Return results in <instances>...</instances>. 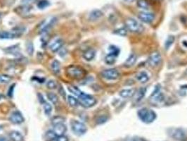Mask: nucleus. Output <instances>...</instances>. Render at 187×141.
Wrapping results in <instances>:
<instances>
[{
	"instance_id": "nucleus-1",
	"label": "nucleus",
	"mask_w": 187,
	"mask_h": 141,
	"mask_svg": "<svg viewBox=\"0 0 187 141\" xmlns=\"http://www.w3.org/2000/svg\"><path fill=\"white\" fill-rule=\"evenodd\" d=\"M66 73L69 78L76 80L83 79L87 74L86 70L80 66L70 65L66 68Z\"/></svg>"
},
{
	"instance_id": "nucleus-2",
	"label": "nucleus",
	"mask_w": 187,
	"mask_h": 141,
	"mask_svg": "<svg viewBox=\"0 0 187 141\" xmlns=\"http://www.w3.org/2000/svg\"><path fill=\"white\" fill-rule=\"evenodd\" d=\"M139 118L145 123H151L156 119V114L153 110L148 108H142L137 112Z\"/></svg>"
},
{
	"instance_id": "nucleus-3",
	"label": "nucleus",
	"mask_w": 187,
	"mask_h": 141,
	"mask_svg": "<svg viewBox=\"0 0 187 141\" xmlns=\"http://www.w3.org/2000/svg\"><path fill=\"white\" fill-rule=\"evenodd\" d=\"M125 28L131 33H140L144 30V28L141 23L133 18H128L125 21Z\"/></svg>"
},
{
	"instance_id": "nucleus-4",
	"label": "nucleus",
	"mask_w": 187,
	"mask_h": 141,
	"mask_svg": "<svg viewBox=\"0 0 187 141\" xmlns=\"http://www.w3.org/2000/svg\"><path fill=\"white\" fill-rule=\"evenodd\" d=\"M79 104L85 108H89L94 106L96 103V99L93 96L82 92L78 96Z\"/></svg>"
},
{
	"instance_id": "nucleus-5",
	"label": "nucleus",
	"mask_w": 187,
	"mask_h": 141,
	"mask_svg": "<svg viewBox=\"0 0 187 141\" xmlns=\"http://www.w3.org/2000/svg\"><path fill=\"white\" fill-rule=\"evenodd\" d=\"M71 126L72 132L76 136H83V135L86 133L87 131V128L85 124H84L83 123L80 121H76V120H73V121H71Z\"/></svg>"
},
{
	"instance_id": "nucleus-6",
	"label": "nucleus",
	"mask_w": 187,
	"mask_h": 141,
	"mask_svg": "<svg viewBox=\"0 0 187 141\" xmlns=\"http://www.w3.org/2000/svg\"><path fill=\"white\" fill-rule=\"evenodd\" d=\"M169 136L177 140L182 141L186 139V134L182 128H171L168 130Z\"/></svg>"
},
{
	"instance_id": "nucleus-7",
	"label": "nucleus",
	"mask_w": 187,
	"mask_h": 141,
	"mask_svg": "<svg viewBox=\"0 0 187 141\" xmlns=\"http://www.w3.org/2000/svg\"><path fill=\"white\" fill-rule=\"evenodd\" d=\"M101 76L106 80L115 81L120 78V73L115 69H109L103 70L101 73Z\"/></svg>"
},
{
	"instance_id": "nucleus-8",
	"label": "nucleus",
	"mask_w": 187,
	"mask_h": 141,
	"mask_svg": "<svg viewBox=\"0 0 187 141\" xmlns=\"http://www.w3.org/2000/svg\"><path fill=\"white\" fill-rule=\"evenodd\" d=\"M161 55L158 52H153L148 58V63L151 67H156L159 66L161 63Z\"/></svg>"
},
{
	"instance_id": "nucleus-9",
	"label": "nucleus",
	"mask_w": 187,
	"mask_h": 141,
	"mask_svg": "<svg viewBox=\"0 0 187 141\" xmlns=\"http://www.w3.org/2000/svg\"><path fill=\"white\" fill-rule=\"evenodd\" d=\"M139 19L145 23H151L155 20V14L149 11H142L138 14Z\"/></svg>"
},
{
	"instance_id": "nucleus-10",
	"label": "nucleus",
	"mask_w": 187,
	"mask_h": 141,
	"mask_svg": "<svg viewBox=\"0 0 187 141\" xmlns=\"http://www.w3.org/2000/svg\"><path fill=\"white\" fill-rule=\"evenodd\" d=\"M23 33L20 30H16V31H2L0 32V39H13L19 37Z\"/></svg>"
},
{
	"instance_id": "nucleus-11",
	"label": "nucleus",
	"mask_w": 187,
	"mask_h": 141,
	"mask_svg": "<svg viewBox=\"0 0 187 141\" xmlns=\"http://www.w3.org/2000/svg\"><path fill=\"white\" fill-rule=\"evenodd\" d=\"M9 121L13 124H20L24 121V118L19 111H13L9 116Z\"/></svg>"
},
{
	"instance_id": "nucleus-12",
	"label": "nucleus",
	"mask_w": 187,
	"mask_h": 141,
	"mask_svg": "<svg viewBox=\"0 0 187 141\" xmlns=\"http://www.w3.org/2000/svg\"><path fill=\"white\" fill-rule=\"evenodd\" d=\"M151 98L154 102H161L162 101L164 100V96L163 95L159 85H158L156 88H155L153 93L151 94Z\"/></svg>"
},
{
	"instance_id": "nucleus-13",
	"label": "nucleus",
	"mask_w": 187,
	"mask_h": 141,
	"mask_svg": "<svg viewBox=\"0 0 187 141\" xmlns=\"http://www.w3.org/2000/svg\"><path fill=\"white\" fill-rule=\"evenodd\" d=\"M66 131H67L66 126L63 123H57V124L54 125V128H53V130H52V132H53L54 134L56 136H64V134L66 133Z\"/></svg>"
},
{
	"instance_id": "nucleus-14",
	"label": "nucleus",
	"mask_w": 187,
	"mask_h": 141,
	"mask_svg": "<svg viewBox=\"0 0 187 141\" xmlns=\"http://www.w3.org/2000/svg\"><path fill=\"white\" fill-rule=\"evenodd\" d=\"M63 45V40H61V38H57V39L55 40L54 42H52L50 46H49V48H50L51 51L52 52H56L59 50V49L62 48Z\"/></svg>"
},
{
	"instance_id": "nucleus-15",
	"label": "nucleus",
	"mask_w": 187,
	"mask_h": 141,
	"mask_svg": "<svg viewBox=\"0 0 187 141\" xmlns=\"http://www.w3.org/2000/svg\"><path fill=\"white\" fill-rule=\"evenodd\" d=\"M136 79L139 82L142 83H145L148 82L149 80V76H148V73L145 71H140L136 73Z\"/></svg>"
},
{
	"instance_id": "nucleus-16",
	"label": "nucleus",
	"mask_w": 187,
	"mask_h": 141,
	"mask_svg": "<svg viewBox=\"0 0 187 141\" xmlns=\"http://www.w3.org/2000/svg\"><path fill=\"white\" fill-rule=\"evenodd\" d=\"M104 16L103 12L101 10L99 9H95L93 10L91 13L89 14V19L92 21H95V20H97L99 19Z\"/></svg>"
},
{
	"instance_id": "nucleus-17",
	"label": "nucleus",
	"mask_w": 187,
	"mask_h": 141,
	"mask_svg": "<svg viewBox=\"0 0 187 141\" xmlns=\"http://www.w3.org/2000/svg\"><path fill=\"white\" fill-rule=\"evenodd\" d=\"M134 93H135V90L133 88H130V89H124L120 91L119 95L123 98H129L134 96Z\"/></svg>"
},
{
	"instance_id": "nucleus-18",
	"label": "nucleus",
	"mask_w": 187,
	"mask_h": 141,
	"mask_svg": "<svg viewBox=\"0 0 187 141\" xmlns=\"http://www.w3.org/2000/svg\"><path fill=\"white\" fill-rule=\"evenodd\" d=\"M95 55H96V52L94 49H89L83 53V58L84 59L87 61H89L94 59Z\"/></svg>"
},
{
	"instance_id": "nucleus-19",
	"label": "nucleus",
	"mask_w": 187,
	"mask_h": 141,
	"mask_svg": "<svg viewBox=\"0 0 187 141\" xmlns=\"http://www.w3.org/2000/svg\"><path fill=\"white\" fill-rule=\"evenodd\" d=\"M9 138L12 141H23L24 140V138H23V135L19 131H13L10 132L9 133Z\"/></svg>"
},
{
	"instance_id": "nucleus-20",
	"label": "nucleus",
	"mask_w": 187,
	"mask_h": 141,
	"mask_svg": "<svg viewBox=\"0 0 187 141\" xmlns=\"http://www.w3.org/2000/svg\"><path fill=\"white\" fill-rule=\"evenodd\" d=\"M136 56L134 54H131L129 56V57H128L127 60L125 61V62L124 63V66L127 67V68H130V67H131L134 64L136 63Z\"/></svg>"
},
{
	"instance_id": "nucleus-21",
	"label": "nucleus",
	"mask_w": 187,
	"mask_h": 141,
	"mask_svg": "<svg viewBox=\"0 0 187 141\" xmlns=\"http://www.w3.org/2000/svg\"><path fill=\"white\" fill-rule=\"evenodd\" d=\"M51 68L52 71H53L55 74H58L61 70V64L59 61L58 60H54L51 64Z\"/></svg>"
},
{
	"instance_id": "nucleus-22",
	"label": "nucleus",
	"mask_w": 187,
	"mask_h": 141,
	"mask_svg": "<svg viewBox=\"0 0 187 141\" xmlns=\"http://www.w3.org/2000/svg\"><path fill=\"white\" fill-rule=\"evenodd\" d=\"M117 57H118V56L110 52L109 54L106 56V58H105V62L107 64H109V65H112V64L115 62Z\"/></svg>"
},
{
	"instance_id": "nucleus-23",
	"label": "nucleus",
	"mask_w": 187,
	"mask_h": 141,
	"mask_svg": "<svg viewBox=\"0 0 187 141\" xmlns=\"http://www.w3.org/2000/svg\"><path fill=\"white\" fill-rule=\"evenodd\" d=\"M146 91H147V89L144 87H141L139 90H138L136 93H134V95H135V99L139 102L140 100H142V98H144L146 93Z\"/></svg>"
},
{
	"instance_id": "nucleus-24",
	"label": "nucleus",
	"mask_w": 187,
	"mask_h": 141,
	"mask_svg": "<svg viewBox=\"0 0 187 141\" xmlns=\"http://www.w3.org/2000/svg\"><path fill=\"white\" fill-rule=\"evenodd\" d=\"M137 6L140 8H142V9L148 10V8H150L149 3H148L147 0H138L137 1Z\"/></svg>"
},
{
	"instance_id": "nucleus-25",
	"label": "nucleus",
	"mask_w": 187,
	"mask_h": 141,
	"mask_svg": "<svg viewBox=\"0 0 187 141\" xmlns=\"http://www.w3.org/2000/svg\"><path fill=\"white\" fill-rule=\"evenodd\" d=\"M43 109L46 115L47 116L51 115V114L52 112V107L50 104L48 103V102H45L43 104Z\"/></svg>"
},
{
	"instance_id": "nucleus-26",
	"label": "nucleus",
	"mask_w": 187,
	"mask_h": 141,
	"mask_svg": "<svg viewBox=\"0 0 187 141\" xmlns=\"http://www.w3.org/2000/svg\"><path fill=\"white\" fill-rule=\"evenodd\" d=\"M175 38L173 35H170V36H168L167 40H165V48L166 49H168L172 45V44L174 42Z\"/></svg>"
},
{
	"instance_id": "nucleus-27",
	"label": "nucleus",
	"mask_w": 187,
	"mask_h": 141,
	"mask_svg": "<svg viewBox=\"0 0 187 141\" xmlns=\"http://www.w3.org/2000/svg\"><path fill=\"white\" fill-rule=\"evenodd\" d=\"M47 98L49 99V100L52 103L56 104L58 103V96L53 93H49L47 94Z\"/></svg>"
},
{
	"instance_id": "nucleus-28",
	"label": "nucleus",
	"mask_w": 187,
	"mask_h": 141,
	"mask_svg": "<svg viewBox=\"0 0 187 141\" xmlns=\"http://www.w3.org/2000/svg\"><path fill=\"white\" fill-rule=\"evenodd\" d=\"M12 80L10 76L5 74H0V83H8Z\"/></svg>"
},
{
	"instance_id": "nucleus-29",
	"label": "nucleus",
	"mask_w": 187,
	"mask_h": 141,
	"mask_svg": "<svg viewBox=\"0 0 187 141\" xmlns=\"http://www.w3.org/2000/svg\"><path fill=\"white\" fill-rule=\"evenodd\" d=\"M68 101L69 104L71 106V107H77V106L79 104V102L78 99L75 98L74 97H72L71 95H69L68 97Z\"/></svg>"
},
{
	"instance_id": "nucleus-30",
	"label": "nucleus",
	"mask_w": 187,
	"mask_h": 141,
	"mask_svg": "<svg viewBox=\"0 0 187 141\" xmlns=\"http://www.w3.org/2000/svg\"><path fill=\"white\" fill-rule=\"evenodd\" d=\"M64 121H65V119L63 118L62 116H54V117H53V118H52V119H51V123L54 126L55 124H57V123H63Z\"/></svg>"
},
{
	"instance_id": "nucleus-31",
	"label": "nucleus",
	"mask_w": 187,
	"mask_h": 141,
	"mask_svg": "<svg viewBox=\"0 0 187 141\" xmlns=\"http://www.w3.org/2000/svg\"><path fill=\"white\" fill-rule=\"evenodd\" d=\"M68 90L71 91V93H72L73 94H75V95H77V97L80 95L82 93V91L79 89L78 87H77L76 86H71L68 87Z\"/></svg>"
},
{
	"instance_id": "nucleus-32",
	"label": "nucleus",
	"mask_w": 187,
	"mask_h": 141,
	"mask_svg": "<svg viewBox=\"0 0 187 141\" xmlns=\"http://www.w3.org/2000/svg\"><path fill=\"white\" fill-rule=\"evenodd\" d=\"M114 33L118 35H120V36H126L127 33V30L125 28H122L114 31Z\"/></svg>"
},
{
	"instance_id": "nucleus-33",
	"label": "nucleus",
	"mask_w": 187,
	"mask_h": 141,
	"mask_svg": "<svg viewBox=\"0 0 187 141\" xmlns=\"http://www.w3.org/2000/svg\"><path fill=\"white\" fill-rule=\"evenodd\" d=\"M46 87H47L49 89H51V90L56 89V88L57 87L56 82L54 80L49 81L47 83H46Z\"/></svg>"
},
{
	"instance_id": "nucleus-34",
	"label": "nucleus",
	"mask_w": 187,
	"mask_h": 141,
	"mask_svg": "<svg viewBox=\"0 0 187 141\" xmlns=\"http://www.w3.org/2000/svg\"><path fill=\"white\" fill-rule=\"evenodd\" d=\"M49 4V2L46 1V0H40L37 4V7L40 8V9H43V8L48 7Z\"/></svg>"
},
{
	"instance_id": "nucleus-35",
	"label": "nucleus",
	"mask_w": 187,
	"mask_h": 141,
	"mask_svg": "<svg viewBox=\"0 0 187 141\" xmlns=\"http://www.w3.org/2000/svg\"><path fill=\"white\" fill-rule=\"evenodd\" d=\"M18 46H12L11 48H8L6 49V52H7L8 54H13V53H18L19 51V49L17 48Z\"/></svg>"
},
{
	"instance_id": "nucleus-36",
	"label": "nucleus",
	"mask_w": 187,
	"mask_h": 141,
	"mask_svg": "<svg viewBox=\"0 0 187 141\" xmlns=\"http://www.w3.org/2000/svg\"><path fill=\"white\" fill-rule=\"evenodd\" d=\"M50 141H68V138L66 136H55Z\"/></svg>"
},
{
	"instance_id": "nucleus-37",
	"label": "nucleus",
	"mask_w": 187,
	"mask_h": 141,
	"mask_svg": "<svg viewBox=\"0 0 187 141\" xmlns=\"http://www.w3.org/2000/svg\"><path fill=\"white\" fill-rule=\"evenodd\" d=\"M37 0H21L22 4L26 7H30L31 4H33Z\"/></svg>"
},
{
	"instance_id": "nucleus-38",
	"label": "nucleus",
	"mask_w": 187,
	"mask_h": 141,
	"mask_svg": "<svg viewBox=\"0 0 187 141\" xmlns=\"http://www.w3.org/2000/svg\"><path fill=\"white\" fill-rule=\"evenodd\" d=\"M27 51L29 53V54L32 55L34 52V48H33V45L32 44V42H28L27 44Z\"/></svg>"
},
{
	"instance_id": "nucleus-39",
	"label": "nucleus",
	"mask_w": 187,
	"mask_h": 141,
	"mask_svg": "<svg viewBox=\"0 0 187 141\" xmlns=\"http://www.w3.org/2000/svg\"><path fill=\"white\" fill-rule=\"evenodd\" d=\"M106 121H107V118L106 116H101L99 117V118L97 119V120H96V123H99V124H101V123H105Z\"/></svg>"
},
{
	"instance_id": "nucleus-40",
	"label": "nucleus",
	"mask_w": 187,
	"mask_h": 141,
	"mask_svg": "<svg viewBox=\"0 0 187 141\" xmlns=\"http://www.w3.org/2000/svg\"><path fill=\"white\" fill-rule=\"evenodd\" d=\"M14 86H15V85H13L11 87H10V88H9V90H8V96L9 97H12V95H13V87H14Z\"/></svg>"
},
{
	"instance_id": "nucleus-41",
	"label": "nucleus",
	"mask_w": 187,
	"mask_h": 141,
	"mask_svg": "<svg viewBox=\"0 0 187 141\" xmlns=\"http://www.w3.org/2000/svg\"><path fill=\"white\" fill-rule=\"evenodd\" d=\"M0 141H8V140L6 137L0 136Z\"/></svg>"
},
{
	"instance_id": "nucleus-42",
	"label": "nucleus",
	"mask_w": 187,
	"mask_h": 141,
	"mask_svg": "<svg viewBox=\"0 0 187 141\" xmlns=\"http://www.w3.org/2000/svg\"><path fill=\"white\" fill-rule=\"evenodd\" d=\"M124 1L126 2L127 3H132L135 1V0H124Z\"/></svg>"
},
{
	"instance_id": "nucleus-43",
	"label": "nucleus",
	"mask_w": 187,
	"mask_h": 141,
	"mask_svg": "<svg viewBox=\"0 0 187 141\" xmlns=\"http://www.w3.org/2000/svg\"><path fill=\"white\" fill-rule=\"evenodd\" d=\"M4 98V96L3 95L2 93H0V100H1V99H2Z\"/></svg>"
},
{
	"instance_id": "nucleus-44",
	"label": "nucleus",
	"mask_w": 187,
	"mask_h": 141,
	"mask_svg": "<svg viewBox=\"0 0 187 141\" xmlns=\"http://www.w3.org/2000/svg\"><path fill=\"white\" fill-rule=\"evenodd\" d=\"M2 129V126H0V131H1Z\"/></svg>"
},
{
	"instance_id": "nucleus-45",
	"label": "nucleus",
	"mask_w": 187,
	"mask_h": 141,
	"mask_svg": "<svg viewBox=\"0 0 187 141\" xmlns=\"http://www.w3.org/2000/svg\"><path fill=\"white\" fill-rule=\"evenodd\" d=\"M0 16H1V14H0Z\"/></svg>"
}]
</instances>
